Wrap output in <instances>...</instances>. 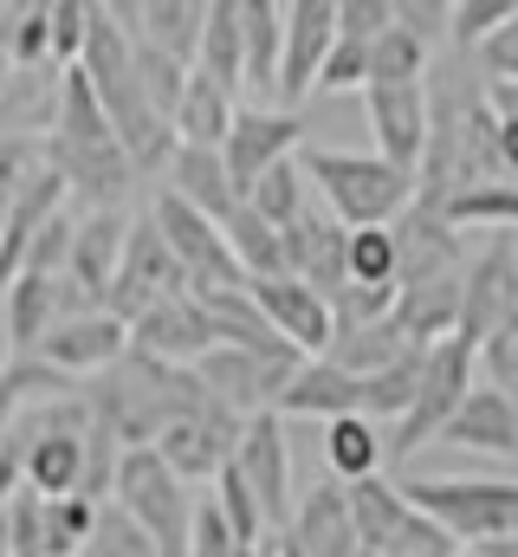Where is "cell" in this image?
<instances>
[{"mask_svg":"<svg viewBox=\"0 0 518 557\" xmlns=\"http://www.w3.org/2000/svg\"><path fill=\"white\" fill-rule=\"evenodd\" d=\"M59 143H118L111 131V111H104V98H98V85H91V72L85 65H72L65 72V98H59Z\"/></svg>","mask_w":518,"mask_h":557,"instance_id":"34","label":"cell"},{"mask_svg":"<svg viewBox=\"0 0 518 557\" xmlns=\"http://www.w3.org/2000/svg\"><path fill=\"white\" fill-rule=\"evenodd\" d=\"M318 91H370V46L337 39V52H331L324 78H318Z\"/></svg>","mask_w":518,"mask_h":557,"instance_id":"48","label":"cell"},{"mask_svg":"<svg viewBox=\"0 0 518 557\" xmlns=\"http://www.w3.org/2000/svg\"><path fill=\"white\" fill-rule=\"evenodd\" d=\"M0 557H13V539H7V519H0Z\"/></svg>","mask_w":518,"mask_h":557,"instance_id":"54","label":"cell"},{"mask_svg":"<svg viewBox=\"0 0 518 557\" xmlns=\"http://www.w3.org/2000/svg\"><path fill=\"white\" fill-rule=\"evenodd\" d=\"M285 539L305 557H363L357 539V512H350V486H311L285 525Z\"/></svg>","mask_w":518,"mask_h":557,"instance_id":"21","label":"cell"},{"mask_svg":"<svg viewBox=\"0 0 518 557\" xmlns=\"http://www.w3.org/2000/svg\"><path fill=\"white\" fill-rule=\"evenodd\" d=\"M447 227H513L518 234V182H486V188H460L441 208Z\"/></svg>","mask_w":518,"mask_h":557,"instance_id":"36","label":"cell"},{"mask_svg":"<svg viewBox=\"0 0 518 557\" xmlns=\"http://www.w3.org/2000/svg\"><path fill=\"white\" fill-rule=\"evenodd\" d=\"M311 357H272V350H240V344H221L195 363V376L208 383V396L227 409V416L254 421V416H279V396L292 389V376L305 370Z\"/></svg>","mask_w":518,"mask_h":557,"instance_id":"5","label":"cell"},{"mask_svg":"<svg viewBox=\"0 0 518 557\" xmlns=\"http://www.w3.org/2000/svg\"><path fill=\"white\" fill-rule=\"evenodd\" d=\"M473 357H480V350L460 344V337H447V344L428 350V363H421V396H415L408 421L388 428V454H415V447H428V441L447 434V421L460 416L467 396L480 389V383H473Z\"/></svg>","mask_w":518,"mask_h":557,"instance_id":"6","label":"cell"},{"mask_svg":"<svg viewBox=\"0 0 518 557\" xmlns=\"http://www.w3.org/2000/svg\"><path fill=\"white\" fill-rule=\"evenodd\" d=\"M480 65L493 72V85H518V20L480 46Z\"/></svg>","mask_w":518,"mask_h":557,"instance_id":"51","label":"cell"},{"mask_svg":"<svg viewBox=\"0 0 518 557\" xmlns=\"http://www.w3.org/2000/svg\"><path fill=\"white\" fill-rule=\"evenodd\" d=\"M272 557H305V552H298V545H292V539L279 532V539H272Z\"/></svg>","mask_w":518,"mask_h":557,"instance_id":"53","label":"cell"},{"mask_svg":"<svg viewBox=\"0 0 518 557\" xmlns=\"http://www.w3.org/2000/svg\"><path fill=\"white\" fill-rule=\"evenodd\" d=\"M85 557H162V552H156V539L130 519L124 506L111 499V506H98V532H91Z\"/></svg>","mask_w":518,"mask_h":557,"instance_id":"41","label":"cell"},{"mask_svg":"<svg viewBox=\"0 0 518 557\" xmlns=\"http://www.w3.org/2000/svg\"><path fill=\"white\" fill-rule=\"evenodd\" d=\"M130 350V324L124 318H111V311H85V318H65V324H52V337L33 350L39 363H52L59 376H104V370H118Z\"/></svg>","mask_w":518,"mask_h":557,"instance_id":"12","label":"cell"},{"mask_svg":"<svg viewBox=\"0 0 518 557\" xmlns=\"http://www.w3.org/2000/svg\"><path fill=\"white\" fill-rule=\"evenodd\" d=\"M370 85H428V46L402 26H388L370 46Z\"/></svg>","mask_w":518,"mask_h":557,"instance_id":"37","label":"cell"},{"mask_svg":"<svg viewBox=\"0 0 518 557\" xmlns=\"http://www.w3.org/2000/svg\"><path fill=\"white\" fill-rule=\"evenodd\" d=\"M441 441H454V447H480V454H499V460H518V403L513 396H499L493 383H480V389L467 396V409L447 421Z\"/></svg>","mask_w":518,"mask_h":557,"instance_id":"27","label":"cell"},{"mask_svg":"<svg viewBox=\"0 0 518 557\" xmlns=\"http://www.w3.org/2000/svg\"><path fill=\"white\" fill-rule=\"evenodd\" d=\"M324 460H331L337 486H363V480H377V473H383L388 434L370 416H344V421H331V428H324Z\"/></svg>","mask_w":518,"mask_h":557,"instance_id":"31","label":"cell"},{"mask_svg":"<svg viewBox=\"0 0 518 557\" xmlns=\"http://www.w3.org/2000/svg\"><path fill=\"white\" fill-rule=\"evenodd\" d=\"M26 493V428L13 421L7 428V441H0V519H7V506Z\"/></svg>","mask_w":518,"mask_h":557,"instance_id":"49","label":"cell"},{"mask_svg":"<svg viewBox=\"0 0 518 557\" xmlns=\"http://www.w3.org/2000/svg\"><path fill=\"white\" fill-rule=\"evenodd\" d=\"M13 78H20V65H13V46H7V26H0V98L13 91Z\"/></svg>","mask_w":518,"mask_h":557,"instance_id":"52","label":"cell"},{"mask_svg":"<svg viewBox=\"0 0 518 557\" xmlns=\"http://www.w3.org/2000/svg\"><path fill=\"white\" fill-rule=\"evenodd\" d=\"M46 162L65 175V188H78V195L91 201V214H98V208H118L124 188L143 175V169L130 162L124 143H59V137H46Z\"/></svg>","mask_w":518,"mask_h":557,"instance_id":"19","label":"cell"},{"mask_svg":"<svg viewBox=\"0 0 518 557\" xmlns=\"http://www.w3.org/2000/svg\"><path fill=\"white\" fill-rule=\"evenodd\" d=\"M85 403H91L98 428H111L124 447H156L182 416L214 409V396H208V383L195 370L162 363V357H143V350H130L118 370H104L85 389Z\"/></svg>","mask_w":518,"mask_h":557,"instance_id":"1","label":"cell"},{"mask_svg":"<svg viewBox=\"0 0 518 557\" xmlns=\"http://www.w3.org/2000/svg\"><path fill=\"white\" fill-rule=\"evenodd\" d=\"M337 52V0H292L285 7V72H279V111H298L324 65Z\"/></svg>","mask_w":518,"mask_h":557,"instance_id":"9","label":"cell"},{"mask_svg":"<svg viewBox=\"0 0 518 557\" xmlns=\"http://www.w3.org/2000/svg\"><path fill=\"white\" fill-rule=\"evenodd\" d=\"M91 532H98L91 499H46V557H85Z\"/></svg>","mask_w":518,"mask_h":557,"instance_id":"40","label":"cell"},{"mask_svg":"<svg viewBox=\"0 0 518 557\" xmlns=\"http://www.w3.org/2000/svg\"><path fill=\"white\" fill-rule=\"evenodd\" d=\"M518 318V247L499 240L467 267V311H460V344H486Z\"/></svg>","mask_w":518,"mask_h":557,"instance_id":"15","label":"cell"},{"mask_svg":"<svg viewBox=\"0 0 518 557\" xmlns=\"http://www.w3.org/2000/svg\"><path fill=\"white\" fill-rule=\"evenodd\" d=\"M7 350L13 357H33L46 337H52V324L65 318V278H46V273H20L13 278V292H7Z\"/></svg>","mask_w":518,"mask_h":557,"instance_id":"24","label":"cell"},{"mask_svg":"<svg viewBox=\"0 0 518 557\" xmlns=\"http://www.w3.org/2000/svg\"><path fill=\"white\" fill-rule=\"evenodd\" d=\"M395 26H402V33H415L421 46H434L441 33H454V7H434V0H408V7H395Z\"/></svg>","mask_w":518,"mask_h":557,"instance_id":"50","label":"cell"},{"mask_svg":"<svg viewBox=\"0 0 518 557\" xmlns=\"http://www.w3.org/2000/svg\"><path fill=\"white\" fill-rule=\"evenodd\" d=\"M234 467H240V480L259 493V506H266V519H272V532L279 525H292V447H285V416H254L240 428V454H234Z\"/></svg>","mask_w":518,"mask_h":557,"instance_id":"17","label":"cell"},{"mask_svg":"<svg viewBox=\"0 0 518 557\" xmlns=\"http://www.w3.org/2000/svg\"><path fill=\"white\" fill-rule=\"evenodd\" d=\"M0 137H7V131H0Z\"/></svg>","mask_w":518,"mask_h":557,"instance_id":"57","label":"cell"},{"mask_svg":"<svg viewBox=\"0 0 518 557\" xmlns=\"http://www.w3.org/2000/svg\"><path fill=\"white\" fill-rule=\"evenodd\" d=\"M254 298L259 311L272 318V331L298 350V357H324L331 337H337V305L298 278H254Z\"/></svg>","mask_w":518,"mask_h":557,"instance_id":"18","label":"cell"},{"mask_svg":"<svg viewBox=\"0 0 518 557\" xmlns=\"http://www.w3.org/2000/svg\"><path fill=\"white\" fill-rule=\"evenodd\" d=\"M305 143V117L298 111H259V104H247L240 111V124H234V137H227V175H234V188H240V201L259 188V175H272L279 162H292V149Z\"/></svg>","mask_w":518,"mask_h":557,"instance_id":"13","label":"cell"},{"mask_svg":"<svg viewBox=\"0 0 518 557\" xmlns=\"http://www.w3.org/2000/svg\"><path fill=\"white\" fill-rule=\"evenodd\" d=\"M350 285H402V240H395V227H357L350 234Z\"/></svg>","mask_w":518,"mask_h":557,"instance_id":"38","label":"cell"},{"mask_svg":"<svg viewBox=\"0 0 518 557\" xmlns=\"http://www.w3.org/2000/svg\"><path fill=\"white\" fill-rule=\"evenodd\" d=\"M279 72H285V7L247 0V91L259 111L266 98H279Z\"/></svg>","mask_w":518,"mask_h":557,"instance_id":"32","label":"cell"},{"mask_svg":"<svg viewBox=\"0 0 518 557\" xmlns=\"http://www.w3.org/2000/svg\"><path fill=\"white\" fill-rule=\"evenodd\" d=\"M39 156H46V143L0 137V240H7V227H13V208H20V195H26V182H33Z\"/></svg>","mask_w":518,"mask_h":557,"instance_id":"42","label":"cell"},{"mask_svg":"<svg viewBox=\"0 0 518 557\" xmlns=\"http://www.w3.org/2000/svg\"><path fill=\"white\" fill-rule=\"evenodd\" d=\"M402 493L415 512H428L447 539L460 545H499L518 539V480H441V473H408Z\"/></svg>","mask_w":518,"mask_h":557,"instance_id":"3","label":"cell"},{"mask_svg":"<svg viewBox=\"0 0 518 557\" xmlns=\"http://www.w3.org/2000/svg\"><path fill=\"white\" fill-rule=\"evenodd\" d=\"M130 344H136L143 357H162V363H182V370H195L208 350H221V331H214L208 305L188 292V298H169V305L143 311V318L130 324Z\"/></svg>","mask_w":518,"mask_h":557,"instance_id":"14","label":"cell"},{"mask_svg":"<svg viewBox=\"0 0 518 557\" xmlns=\"http://www.w3.org/2000/svg\"><path fill=\"white\" fill-rule=\"evenodd\" d=\"M7 20H13V7H0V26H7Z\"/></svg>","mask_w":518,"mask_h":557,"instance_id":"55","label":"cell"},{"mask_svg":"<svg viewBox=\"0 0 518 557\" xmlns=\"http://www.w3.org/2000/svg\"><path fill=\"white\" fill-rule=\"evenodd\" d=\"M118 20L130 26V39H143V46H156V52H169V59H182L195 72L201 33H208V7H195V0H149V7H118Z\"/></svg>","mask_w":518,"mask_h":557,"instance_id":"22","label":"cell"},{"mask_svg":"<svg viewBox=\"0 0 518 557\" xmlns=\"http://www.w3.org/2000/svg\"><path fill=\"white\" fill-rule=\"evenodd\" d=\"M149 214H156V227L169 234L175 260L188 267V285H195V292H234V285H254V278L240 273V260H234V247H227V227H221L214 214L188 208V201L169 195V188L149 201Z\"/></svg>","mask_w":518,"mask_h":557,"instance_id":"8","label":"cell"},{"mask_svg":"<svg viewBox=\"0 0 518 557\" xmlns=\"http://www.w3.org/2000/svg\"><path fill=\"white\" fill-rule=\"evenodd\" d=\"M388 26H395V7L388 0H337V39L377 46Z\"/></svg>","mask_w":518,"mask_h":557,"instance_id":"46","label":"cell"},{"mask_svg":"<svg viewBox=\"0 0 518 557\" xmlns=\"http://www.w3.org/2000/svg\"><path fill=\"white\" fill-rule=\"evenodd\" d=\"M7 46H13V65H20V72L59 65V46H52V7H13V20H7Z\"/></svg>","mask_w":518,"mask_h":557,"instance_id":"39","label":"cell"},{"mask_svg":"<svg viewBox=\"0 0 518 557\" xmlns=\"http://www.w3.org/2000/svg\"><path fill=\"white\" fill-rule=\"evenodd\" d=\"M279 416H318L324 428L344 421V416H363V376L337 370L331 357H311V363L292 376V389L279 396Z\"/></svg>","mask_w":518,"mask_h":557,"instance_id":"23","label":"cell"},{"mask_svg":"<svg viewBox=\"0 0 518 557\" xmlns=\"http://www.w3.org/2000/svg\"><path fill=\"white\" fill-rule=\"evenodd\" d=\"M363 111H370V131H377V156L421 175L428 143H434V98H428V85H370Z\"/></svg>","mask_w":518,"mask_h":557,"instance_id":"10","label":"cell"},{"mask_svg":"<svg viewBox=\"0 0 518 557\" xmlns=\"http://www.w3.org/2000/svg\"><path fill=\"white\" fill-rule=\"evenodd\" d=\"M350 512H357V539L370 557H388L402 545V532L415 525V499L402 493V480H383V473L350 486Z\"/></svg>","mask_w":518,"mask_h":557,"instance_id":"29","label":"cell"},{"mask_svg":"<svg viewBox=\"0 0 518 557\" xmlns=\"http://www.w3.org/2000/svg\"><path fill=\"white\" fill-rule=\"evenodd\" d=\"M305 182H311V175H305V162H279L272 175H259V188L247 195V208L285 234V227H298V221L311 214V188H305Z\"/></svg>","mask_w":518,"mask_h":557,"instance_id":"35","label":"cell"},{"mask_svg":"<svg viewBox=\"0 0 518 557\" xmlns=\"http://www.w3.org/2000/svg\"><path fill=\"white\" fill-rule=\"evenodd\" d=\"M111 499H118L130 519L156 539V552H162V557H188L201 499L188 493V480H175V473H169V460H162L156 447H130Z\"/></svg>","mask_w":518,"mask_h":557,"instance_id":"4","label":"cell"},{"mask_svg":"<svg viewBox=\"0 0 518 557\" xmlns=\"http://www.w3.org/2000/svg\"><path fill=\"white\" fill-rule=\"evenodd\" d=\"M518 20V0H460L454 7V46H486Z\"/></svg>","mask_w":518,"mask_h":557,"instance_id":"43","label":"cell"},{"mask_svg":"<svg viewBox=\"0 0 518 557\" xmlns=\"http://www.w3.org/2000/svg\"><path fill=\"white\" fill-rule=\"evenodd\" d=\"M195 72L234 98L247 91V0H208V33H201Z\"/></svg>","mask_w":518,"mask_h":557,"instance_id":"25","label":"cell"},{"mask_svg":"<svg viewBox=\"0 0 518 557\" xmlns=\"http://www.w3.org/2000/svg\"><path fill=\"white\" fill-rule=\"evenodd\" d=\"M285 273L337 305L350 292V227L337 214H305L298 227H285Z\"/></svg>","mask_w":518,"mask_h":557,"instance_id":"16","label":"cell"},{"mask_svg":"<svg viewBox=\"0 0 518 557\" xmlns=\"http://www.w3.org/2000/svg\"><path fill=\"white\" fill-rule=\"evenodd\" d=\"M337 370H350V376H383L395 363H408V357H421V344H408L402 337V324L395 318H377V324H337V337H331V350H324Z\"/></svg>","mask_w":518,"mask_h":557,"instance_id":"28","label":"cell"},{"mask_svg":"<svg viewBox=\"0 0 518 557\" xmlns=\"http://www.w3.org/2000/svg\"><path fill=\"white\" fill-rule=\"evenodd\" d=\"M169 195H182L188 208H201V214H214L221 227H227V214L240 208V188H234V175H227V156L221 149H175V162H169Z\"/></svg>","mask_w":518,"mask_h":557,"instance_id":"26","label":"cell"},{"mask_svg":"<svg viewBox=\"0 0 518 557\" xmlns=\"http://www.w3.org/2000/svg\"><path fill=\"white\" fill-rule=\"evenodd\" d=\"M130 221H136V214H124V208H98V214L78 221V240H72V267H65V278H72L91 305H104L111 285H118V273H124Z\"/></svg>","mask_w":518,"mask_h":557,"instance_id":"20","label":"cell"},{"mask_svg":"<svg viewBox=\"0 0 518 557\" xmlns=\"http://www.w3.org/2000/svg\"><path fill=\"white\" fill-rule=\"evenodd\" d=\"M195 285H188V267L175 260V247H169V234L156 227V214L143 208L136 221H130V253H124V273L111 285V298H104V311L111 318H124L136 324L143 311H156V305H169V298H188Z\"/></svg>","mask_w":518,"mask_h":557,"instance_id":"7","label":"cell"},{"mask_svg":"<svg viewBox=\"0 0 518 557\" xmlns=\"http://www.w3.org/2000/svg\"><path fill=\"white\" fill-rule=\"evenodd\" d=\"M188 557H259V552L234 539V525L221 519V506H214V493H208L201 512H195V545H188Z\"/></svg>","mask_w":518,"mask_h":557,"instance_id":"44","label":"cell"},{"mask_svg":"<svg viewBox=\"0 0 518 557\" xmlns=\"http://www.w3.org/2000/svg\"><path fill=\"white\" fill-rule=\"evenodd\" d=\"M52 46H59V65H85V46H91V7L78 0H52Z\"/></svg>","mask_w":518,"mask_h":557,"instance_id":"45","label":"cell"},{"mask_svg":"<svg viewBox=\"0 0 518 557\" xmlns=\"http://www.w3.org/2000/svg\"><path fill=\"white\" fill-rule=\"evenodd\" d=\"M305 175L324 188L331 214L357 234V227H388L402 208H415L421 182L415 169H395L383 156H357V149H305Z\"/></svg>","mask_w":518,"mask_h":557,"instance_id":"2","label":"cell"},{"mask_svg":"<svg viewBox=\"0 0 518 557\" xmlns=\"http://www.w3.org/2000/svg\"><path fill=\"white\" fill-rule=\"evenodd\" d=\"M240 98L234 91H221L214 78H188V98H182V111H175V137L188 143V149H227L234 137V124H240Z\"/></svg>","mask_w":518,"mask_h":557,"instance_id":"30","label":"cell"},{"mask_svg":"<svg viewBox=\"0 0 518 557\" xmlns=\"http://www.w3.org/2000/svg\"><path fill=\"white\" fill-rule=\"evenodd\" d=\"M480 370H486V383H493L499 396H513L518 403V318L499 331V337L480 344Z\"/></svg>","mask_w":518,"mask_h":557,"instance_id":"47","label":"cell"},{"mask_svg":"<svg viewBox=\"0 0 518 557\" xmlns=\"http://www.w3.org/2000/svg\"><path fill=\"white\" fill-rule=\"evenodd\" d=\"M227 247H234V260H240L247 278H292L285 273V234L272 221H259L247 201L227 214Z\"/></svg>","mask_w":518,"mask_h":557,"instance_id":"33","label":"cell"},{"mask_svg":"<svg viewBox=\"0 0 518 557\" xmlns=\"http://www.w3.org/2000/svg\"><path fill=\"white\" fill-rule=\"evenodd\" d=\"M460 557H486V552H460Z\"/></svg>","mask_w":518,"mask_h":557,"instance_id":"56","label":"cell"},{"mask_svg":"<svg viewBox=\"0 0 518 557\" xmlns=\"http://www.w3.org/2000/svg\"><path fill=\"white\" fill-rule=\"evenodd\" d=\"M240 428H247V421L227 416V409L214 403V409H201V416L175 421V428L156 441V454L169 460V473H175V480H188V486H201V480H208V486H214V480L234 467V454H240Z\"/></svg>","mask_w":518,"mask_h":557,"instance_id":"11","label":"cell"}]
</instances>
